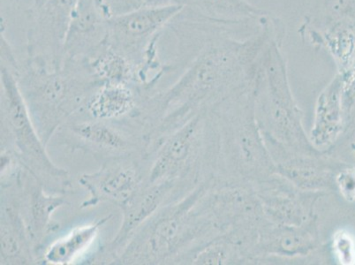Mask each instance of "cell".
I'll return each instance as SVG.
<instances>
[{"instance_id": "9a60e30c", "label": "cell", "mask_w": 355, "mask_h": 265, "mask_svg": "<svg viewBox=\"0 0 355 265\" xmlns=\"http://www.w3.org/2000/svg\"><path fill=\"white\" fill-rule=\"evenodd\" d=\"M176 183L144 184L137 194L121 207L122 223L114 240L109 244V252L118 253L125 248L135 232L162 207Z\"/></svg>"}, {"instance_id": "4fadbf2b", "label": "cell", "mask_w": 355, "mask_h": 265, "mask_svg": "<svg viewBox=\"0 0 355 265\" xmlns=\"http://www.w3.org/2000/svg\"><path fill=\"white\" fill-rule=\"evenodd\" d=\"M318 245L315 216L300 225H275L266 219L258 228L256 253L284 257H304L316 250Z\"/></svg>"}, {"instance_id": "83f0119b", "label": "cell", "mask_w": 355, "mask_h": 265, "mask_svg": "<svg viewBox=\"0 0 355 265\" xmlns=\"http://www.w3.org/2000/svg\"><path fill=\"white\" fill-rule=\"evenodd\" d=\"M144 6L163 5V0H144Z\"/></svg>"}, {"instance_id": "7402d4cb", "label": "cell", "mask_w": 355, "mask_h": 265, "mask_svg": "<svg viewBox=\"0 0 355 265\" xmlns=\"http://www.w3.org/2000/svg\"><path fill=\"white\" fill-rule=\"evenodd\" d=\"M70 129L74 137L88 147L102 148L116 155H125L129 148H132V144L129 143L125 135L104 121L96 119L76 123L71 126Z\"/></svg>"}, {"instance_id": "30bf717a", "label": "cell", "mask_w": 355, "mask_h": 265, "mask_svg": "<svg viewBox=\"0 0 355 265\" xmlns=\"http://www.w3.org/2000/svg\"><path fill=\"white\" fill-rule=\"evenodd\" d=\"M264 144L276 168V173L297 189L322 192L336 185L334 167L322 153L306 154L293 151L277 141L263 137Z\"/></svg>"}, {"instance_id": "3957f363", "label": "cell", "mask_w": 355, "mask_h": 265, "mask_svg": "<svg viewBox=\"0 0 355 265\" xmlns=\"http://www.w3.org/2000/svg\"><path fill=\"white\" fill-rule=\"evenodd\" d=\"M285 37L273 38L257 60L252 82L254 117L263 137L306 154L322 153L313 146L302 125V112L293 98L282 48Z\"/></svg>"}, {"instance_id": "9c48e42d", "label": "cell", "mask_w": 355, "mask_h": 265, "mask_svg": "<svg viewBox=\"0 0 355 265\" xmlns=\"http://www.w3.org/2000/svg\"><path fill=\"white\" fill-rule=\"evenodd\" d=\"M252 185L264 218L275 225L304 224L314 216L313 208L321 195L297 189L277 173Z\"/></svg>"}, {"instance_id": "44dd1931", "label": "cell", "mask_w": 355, "mask_h": 265, "mask_svg": "<svg viewBox=\"0 0 355 265\" xmlns=\"http://www.w3.org/2000/svg\"><path fill=\"white\" fill-rule=\"evenodd\" d=\"M86 62L100 83L138 84L137 66L107 44Z\"/></svg>"}, {"instance_id": "8fae6325", "label": "cell", "mask_w": 355, "mask_h": 265, "mask_svg": "<svg viewBox=\"0 0 355 265\" xmlns=\"http://www.w3.org/2000/svg\"><path fill=\"white\" fill-rule=\"evenodd\" d=\"M108 20L94 0H77L63 48L64 61H87L107 44Z\"/></svg>"}, {"instance_id": "d4e9b609", "label": "cell", "mask_w": 355, "mask_h": 265, "mask_svg": "<svg viewBox=\"0 0 355 265\" xmlns=\"http://www.w3.org/2000/svg\"><path fill=\"white\" fill-rule=\"evenodd\" d=\"M344 76L343 108L345 125L355 123V62Z\"/></svg>"}, {"instance_id": "6da1fadb", "label": "cell", "mask_w": 355, "mask_h": 265, "mask_svg": "<svg viewBox=\"0 0 355 265\" xmlns=\"http://www.w3.org/2000/svg\"><path fill=\"white\" fill-rule=\"evenodd\" d=\"M206 184L180 201L162 206L138 229L115 264H164L177 261L187 248L218 229L206 203Z\"/></svg>"}, {"instance_id": "52a82bcc", "label": "cell", "mask_w": 355, "mask_h": 265, "mask_svg": "<svg viewBox=\"0 0 355 265\" xmlns=\"http://www.w3.org/2000/svg\"><path fill=\"white\" fill-rule=\"evenodd\" d=\"M77 0H35L28 11V59L51 69L63 65V48Z\"/></svg>"}, {"instance_id": "5b68a950", "label": "cell", "mask_w": 355, "mask_h": 265, "mask_svg": "<svg viewBox=\"0 0 355 265\" xmlns=\"http://www.w3.org/2000/svg\"><path fill=\"white\" fill-rule=\"evenodd\" d=\"M183 8L174 4L143 6L109 19L107 45L137 66L138 84L141 70L158 56L162 32Z\"/></svg>"}, {"instance_id": "ffe728a7", "label": "cell", "mask_w": 355, "mask_h": 265, "mask_svg": "<svg viewBox=\"0 0 355 265\" xmlns=\"http://www.w3.org/2000/svg\"><path fill=\"white\" fill-rule=\"evenodd\" d=\"M111 216L100 219L92 224L76 226L69 234L58 239L45 250V264L53 265L72 264L92 247L98 237L100 229L109 221Z\"/></svg>"}, {"instance_id": "603a6c76", "label": "cell", "mask_w": 355, "mask_h": 265, "mask_svg": "<svg viewBox=\"0 0 355 265\" xmlns=\"http://www.w3.org/2000/svg\"><path fill=\"white\" fill-rule=\"evenodd\" d=\"M311 15L327 22H355V0H318Z\"/></svg>"}, {"instance_id": "2e32d148", "label": "cell", "mask_w": 355, "mask_h": 265, "mask_svg": "<svg viewBox=\"0 0 355 265\" xmlns=\"http://www.w3.org/2000/svg\"><path fill=\"white\" fill-rule=\"evenodd\" d=\"M21 205L1 194V264H31L35 261L37 247Z\"/></svg>"}, {"instance_id": "e0dca14e", "label": "cell", "mask_w": 355, "mask_h": 265, "mask_svg": "<svg viewBox=\"0 0 355 265\" xmlns=\"http://www.w3.org/2000/svg\"><path fill=\"white\" fill-rule=\"evenodd\" d=\"M28 176L24 196L27 201L26 208L21 212L37 248L47 235L59 228L53 221V215L67 202L63 195L48 193L31 174Z\"/></svg>"}, {"instance_id": "cb8c5ba5", "label": "cell", "mask_w": 355, "mask_h": 265, "mask_svg": "<svg viewBox=\"0 0 355 265\" xmlns=\"http://www.w3.org/2000/svg\"><path fill=\"white\" fill-rule=\"evenodd\" d=\"M96 6L107 20L144 6V0H94Z\"/></svg>"}, {"instance_id": "484cf974", "label": "cell", "mask_w": 355, "mask_h": 265, "mask_svg": "<svg viewBox=\"0 0 355 265\" xmlns=\"http://www.w3.org/2000/svg\"><path fill=\"white\" fill-rule=\"evenodd\" d=\"M334 248L342 264H350L354 261V242L347 234H337L334 240Z\"/></svg>"}, {"instance_id": "7c38bea8", "label": "cell", "mask_w": 355, "mask_h": 265, "mask_svg": "<svg viewBox=\"0 0 355 265\" xmlns=\"http://www.w3.org/2000/svg\"><path fill=\"white\" fill-rule=\"evenodd\" d=\"M298 33L315 49H322L334 60L338 74H345L355 62V22H327L311 14L305 16Z\"/></svg>"}, {"instance_id": "5bb4252c", "label": "cell", "mask_w": 355, "mask_h": 265, "mask_svg": "<svg viewBox=\"0 0 355 265\" xmlns=\"http://www.w3.org/2000/svg\"><path fill=\"white\" fill-rule=\"evenodd\" d=\"M343 74H336L316 99L309 140L319 151L335 144L345 128Z\"/></svg>"}, {"instance_id": "4316f807", "label": "cell", "mask_w": 355, "mask_h": 265, "mask_svg": "<svg viewBox=\"0 0 355 265\" xmlns=\"http://www.w3.org/2000/svg\"><path fill=\"white\" fill-rule=\"evenodd\" d=\"M336 186L347 200L355 199V171H340L336 176Z\"/></svg>"}, {"instance_id": "ac0fdd59", "label": "cell", "mask_w": 355, "mask_h": 265, "mask_svg": "<svg viewBox=\"0 0 355 265\" xmlns=\"http://www.w3.org/2000/svg\"><path fill=\"white\" fill-rule=\"evenodd\" d=\"M135 87L124 83H104L87 103V111L98 121L124 118L137 110Z\"/></svg>"}, {"instance_id": "277c9868", "label": "cell", "mask_w": 355, "mask_h": 265, "mask_svg": "<svg viewBox=\"0 0 355 265\" xmlns=\"http://www.w3.org/2000/svg\"><path fill=\"white\" fill-rule=\"evenodd\" d=\"M1 137H9L10 153L48 193L64 195L71 189L69 172L51 160L28 111L14 70L1 62ZM5 150V148H3Z\"/></svg>"}, {"instance_id": "d6986e66", "label": "cell", "mask_w": 355, "mask_h": 265, "mask_svg": "<svg viewBox=\"0 0 355 265\" xmlns=\"http://www.w3.org/2000/svg\"><path fill=\"white\" fill-rule=\"evenodd\" d=\"M164 5L174 4L205 17L225 22L258 20L269 12L252 5L248 0H163Z\"/></svg>"}, {"instance_id": "8992f818", "label": "cell", "mask_w": 355, "mask_h": 265, "mask_svg": "<svg viewBox=\"0 0 355 265\" xmlns=\"http://www.w3.org/2000/svg\"><path fill=\"white\" fill-rule=\"evenodd\" d=\"M209 110H202L155 144L157 154L148 176V183H176L191 176L193 170H198L207 134L206 116Z\"/></svg>"}, {"instance_id": "ba28073f", "label": "cell", "mask_w": 355, "mask_h": 265, "mask_svg": "<svg viewBox=\"0 0 355 265\" xmlns=\"http://www.w3.org/2000/svg\"><path fill=\"white\" fill-rule=\"evenodd\" d=\"M79 184L89 192L82 208L109 202L119 208L127 203L144 185L139 164L128 155L106 157L96 173L80 176Z\"/></svg>"}, {"instance_id": "7a4b0ae2", "label": "cell", "mask_w": 355, "mask_h": 265, "mask_svg": "<svg viewBox=\"0 0 355 265\" xmlns=\"http://www.w3.org/2000/svg\"><path fill=\"white\" fill-rule=\"evenodd\" d=\"M14 72L45 145L72 113L87 105L102 84L86 61H64L60 69H51L28 58L24 66L18 65Z\"/></svg>"}]
</instances>
